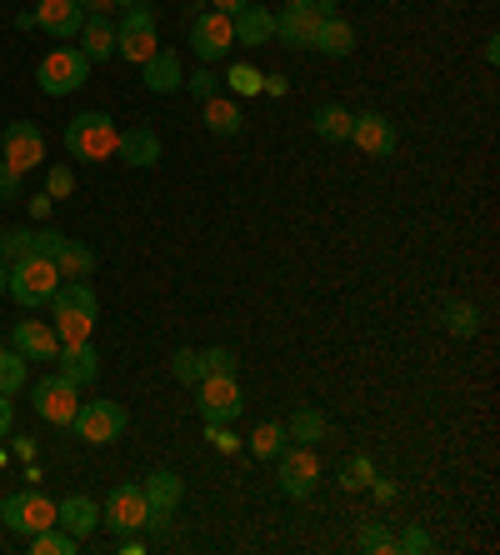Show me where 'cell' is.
<instances>
[{
	"label": "cell",
	"instance_id": "obj_37",
	"mask_svg": "<svg viewBox=\"0 0 500 555\" xmlns=\"http://www.w3.org/2000/svg\"><path fill=\"white\" fill-rule=\"evenodd\" d=\"M371 476H375L371 455H350V461L341 465V486H346V491H366V486H371Z\"/></svg>",
	"mask_w": 500,
	"mask_h": 555
},
{
	"label": "cell",
	"instance_id": "obj_19",
	"mask_svg": "<svg viewBox=\"0 0 500 555\" xmlns=\"http://www.w3.org/2000/svg\"><path fill=\"white\" fill-rule=\"evenodd\" d=\"M55 526L70 530L76 541H86L101 526V505L90 501V495H65V501H55Z\"/></svg>",
	"mask_w": 500,
	"mask_h": 555
},
{
	"label": "cell",
	"instance_id": "obj_36",
	"mask_svg": "<svg viewBox=\"0 0 500 555\" xmlns=\"http://www.w3.org/2000/svg\"><path fill=\"white\" fill-rule=\"evenodd\" d=\"M220 80L231 86V95H260V80H266V70H256L251 61H235Z\"/></svg>",
	"mask_w": 500,
	"mask_h": 555
},
{
	"label": "cell",
	"instance_id": "obj_30",
	"mask_svg": "<svg viewBox=\"0 0 500 555\" xmlns=\"http://www.w3.org/2000/svg\"><path fill=\"white\" fill-rule=\"evenodd\" d=\"M440 325H446L456 340H471L475 331H480V310H475L471 300H446V310H440Z\"/></svg>",
	"mask_w": 500,
	"mask_h": 555
},
{
	"label": "cell",
	"instance_id": "obj_23",
	"mask_svg": "<svg viewBox=\"0 0 500 555\" xmlns=\"http://www.w3.org/2000/svg\"><path fill=\"white\" fill-rule=\"evenodd\" d=\"M141 80H145V91H155V95H176L180 80H185V70H180V55L176 51H155L151 61L141 65Z\"/></svg>",
	"mask_w": 500,
	"mask_h": 555
},
{
	"label": "cell",
	"instance_id": "obj_5",
	"mask_svg": "<svg viewBox=\"0 0 500 555\" xmlns=\"http://www.w3.org/2000/svg\"><path fill=\"white\" fill-rule=\"evenodd\" d=\"M275 480H281V491L291 495V501H310L316 495V486H321V461H316V446H285L281 455H275Z\"/></svg>",
	"mask_w": 500,
	"mask_h": 555
},
{
	"label": "cell",
	"instance_id": "obj_26",
	"mask_svg": "<svg viewBox=\"0 0 500 555\" xmlns=\"http://www.w3.org/2000/svg\"><path fill=\"white\" fill-rule=\"evenodd\" d=\"M55 271H61V281H90V271H95V250L80 246V241H65V246L55 250Z\"/></svg>",
	"mask_w": 500,
	"mask_h": 555
},
{
	"label": "cell",
	"instance_id": "obj_38",
	"mask_svg": "<svg viewBox=\"0 0 500 555\" xmlns=\"http://www.w3.org/2000/svg\"><path fill=\"white\" fill-rule=\"evenodd\" d=\"M185 91L195 95V101H210V95H220V76L210 70V65H201V70H191V80H180Z\"/></svg>",
	"mask_w": 500,
	"mask_h": 555
},
{
	"label": "cell",
	"instance_id": "obj_2",
	"mask_svg": "<svg viewBox=\"0 0 500 555\" xmlns=\"http://www.w3.org/2000/svg\"><path fill=\"white\" fill-rule=\"evenodd\" d=\"M116 141H120V126L105 111H80L76 120H65V151H70V160L101 166V160L116 155Z\"/></svg>",
	"mask_w": 500,
	"mask_h": 555
},
{
	"label": "cell",
	"instance_id": "obj_35",
	"mask_svg": "<svg viewBox=\"0 0 500 555\" xmlns=\"http://www.w3.org/2000/svg\"><path fill=\"white\" fill-rule=\"evenodd\" d=\"M356 551L360 555H396V535H390V526H381V520H366L356 535Z\"/></svg>",
	"mask_w": 500,
	"mask_h": 555
},
{
	"label": "cell",
	"instance_id": "obj_28",
	"mask_svg": "<svg viewBox=\"0 0 500 555\" xmlns=\"http://www.w3.org/2000/svg\"><path fill=\"white\" fill-rule=\"evenodd\" d=\"M285 446H291V436H285L281 421H260V426L251 430V440H245V451L256 455V461H275Z\"/></svg>",
	"mask_w": 500,
	"mask_h": 555
},
{
	"label": "cell",
	"instance_id": "obj_33",
	"mask_svg": "<svg viewBox=\"0 0 500 555\" xmlns=\"http://www.w3.org/2000/svg\"><path fill=\"white\" fill-rule=\"evenodd\" d=\"M170 375H176L180 386H201V380H206V356H201V350H176V356H170Z\"/></svg>",
	"mask_w": 500,
	"mask_h": 555
},
{
	"label": "cell",
	"instance_id": "obj_47",
	"mask_svg": "<svg viewBox=\"0 0 500 555\" xmlns=\"http://www.w3.org/2000/svg\"><path fill=\"white\" fill-rule=\"evenodd\" d=\"M86 15H111V11H120V0H76Z\"/></svg>",
	"mask_w": 500,
	"mask_h": 555
},
{
	"label": "cell",
	"instance_id": "obj_55",
	"mask_svg": "<svg viewBox=\"0 0 500 555\" xmlns=\"http://www.w3.org/2000/svg\"><path fill=\"white\" fill-rule=\"evenodd\" d=\"M195 11H206V0H185V15H195Z\"/></svg>",
	"mask_w": 500,
	"mask_h": 555
},
{
	"label": "cell",
	"instance_id": "obj_40",
	"mask_svg": "<svg viewBox=\"0 0 500 555\" xmlns=\"http://www.w3.org/2000/svg\"><path fill=\"white\" fill-rule=\"evenodd\" d=\"M30 256V231L15 225V231H0V260H21Z\"/></svg>",
	"mask_w": 500,
	"mask_h": 555
},
{
	"label": "cell",
	"instance_id": "obj_9",
	"mask_svg": "<svg viewBox=\"0 0 500 555\" xmlns=\"http://www.w3.org/2000/svg\"><path fill=\"white\" fill-rule=\"evenodd\" d=\"M101 526H111V535H141L151 526V501L141 486H116L101 505Z\"/></svg>",
	"mask_w": 500,
	"mask_h": 555
},
{
	"label": "cell",
	"instance_id": "obj_15",
	"mask_svg": "<svg viewBox=\"0 0 500 555\" xmlns=\"http://www.w3.org/2000/svg\"><path fill=\"white\" fill-rule=\"evenodd\" d=\"M350 141H356V151L375 155V160H390L400 145L396 135V120L381 116V111H360V116H350Z\"/></svg>",
	"mask_w": 500,
	"mask_h": 555
},
{
	"label": "cell",
	"instance_id": "obj_45",
	"mask_svg": "<svg viewBox=\"0 0 500 555\" xmlns=\"http://www.w3.org/2000/svg\"><path fill=\"white\" fill-rule=\"evenodd\" d=\"M396 551H400V555H425V551H431V535H425L421 526H406V530L396 535Z\"/></svg>",
	"mask_w": 500,
	"mask_h": 555
},
{
	"label": "cell",
	"instance_id": "obj_3",
	"mask_svg": "<svg viewBox=\"0 0 500 555\" xmlns=\"http://www.w3.org/2000/svg\"><path fill=\"white\" fill-rule=\"evenodd\" d=\"M55 285H61V271H55L51 256H21V260H11L5 296H11L21 310H40V306H51Z\"/></svg>",
	"mask_w": 500,
	"mask_h": 555
},
{
	"label": "cell",
	"instance_id": "obj_43",
	"mask_svg": "<svg viewBox=\"0 0 500 555\" xmlns=\"http://www.w3.org/2000/svg\"><path fill=\"white\" fill-rule=\"evenodd\" d=\"M70 191H76V176H70V166H51V170H46V195H51V201H65Z\"/></svg>",
	"mask_w": 500,
	"mask_h": 555
},
{
	"label": "cell",
	"instance_id": "obj_6",
	"mask_svg": "<svg viewBox=\"0 0 500 555\" xmlns=\"http://www.w3.org/2000/svg\"><path fill=\"white\" fill-rule=\"evenodd\" d=\"M130 426V415L120 401H80L76 421H70V430H76L86 446H111V440H120Z\"/></svg>",
	"mask_w": 500,
	"mask_h": 555
},
{
	"label": "cell",
	"instance_id": "obj_41",
	"mask_svg": "<svg viewBox=\"0 0 500 555\" xmlns=\"http://www.w3.org/2000/svg\"><path fill=\"white\" fill-rule=\"evenodd\" d=\"M65 241H70V235L55 231V225H46V231H30V256H51L55 260V250H61Z\"/></svg>",
	"mask_w": 500,
	"mask_h": 555
},
{
	"label": "cell",
	"instance_id": "obj_1",
	"mask_svg": "<svg viewBox=\"0 0 500 555\" xmlns=\"http://www.w3.org/2000/svg\"><path fill=\"white\" fill-rule=\"evenodd\" d=\"M95 315H101V306H95V291H90L86 281H61L51 296V325L55 336H61V346H76V340H90V331H95Z\"/></svg>",
	"mask_w": 500,
	"mask_h": 555
},
{
	"label": "cell",
	"instance_id": "obj_11",
	"mask_svg": "<svg viewBox=\"0 0 500 555\" xmlns=\"http://www.w3.org/2000/svg\"><path fill=\"white\" fill-rule=\"evenodd\" d=\"M30 405H36L40 421H51V426H70L76 411H80V386L55 371V375H46V380L30 386Z\"/></svg>",
	"mask_w": 500,
	"mask_h": 555
},
{
	"label": "cell",
	"instance_id": "obj_52",
	"mask_svg": "<svg viewBox=\"0 0 500 555\" xmlns=\"http://www.w3.org/2000/svg\"><path fill=\"white\" fill-rule=\"evenodd\" d=\"M210 11H220V15H235V11H245V5H251V0H206Z\"/></svg>",
	"mask_w": 500,
	"mask_h": 555
},
{
	"label": "cell",
	"instance_id": "obj_29",
	"mask_svg": "<svg viewBox=\"0 0 500 555\" xmlns=\"http://www.w3.org/2000/svg\"><path fill=\"white\" fill-rule=\"evenodd\" d=\"M325 411H316V405H300V411L285 421V436L295 440V446H316V440H325Z\"/></svg>",
	"mask_w": 500,
	"mask_h": 555
},
{
	"label": "cell",
	"instance_id": "obj_10",
	"mask_svg": "<svg viewBox=\"0 0 500 555\" xmlns=\"http://www.w3.org/2000/svg\"><path fill=\"white\" fill-rule=\"evenodd\" d=\"M15 26L46 30V36H55V40H76L80 26H86V11H80L76 0H36V11H21Z\"/></svg>",
	"mask_w": 500,
	"mask_h": 555
},
{
	"label": "cell",
	"instance_id": "obj_17",
	"mask_svg": "<svg viewBox=\"0 0 500 555\" xmlns=\"http://www.w3.org/2000/svg\"><path fill=\"white\" fill-rule=\"evenodd\" d=\"M316 26H321V15L310 11V5H285V11L275 15V40H281V46H291V51H310Z\"/></svg>",
	"mask_w": 500,
	"mask_h": 555
},
{
	"label": "cell",
	"instance_id": "obj_44",
	"mask_svg": "<svg viewBox=\"0 0 500 555\" xmlns=\"http://www.w3.org/2000/svg\"><path fill=\"white\" fill-rule=\"evenodd\" d=\"M21 191H26V176H21L15 166H5V160H0V206L21 201Z\"/></svg>",
	"mask_w": 500,
	"mask_h": 555
},
{
	"label": "cell",
	"instance_id": "obj_32",
	"mask_svg": "<svg viewBox=\"0 0 500 555\" xmlns=\"http://www.w3.org/2000/svg\"><path fill=\"white\" fill-rule=\"evenodd\" d=\"M76 535L70 530H61V526H46V530H36L30 535V555H76Z\"/></svg>",
	"mask_w": 500,
	"mask_h": 555
},
{
	"label": "cell",
	"instance_id": "obj_27",
	"mask_svg": "<svg viewBox=\"0 0 500 555\" xmlns=\"http://www.w3.org/2000/svg\"><path fill=\"white\" fill-rule=\"evenodd\" d=\"M206 111V126H210V135H235V130L245 126V116H241V105L231 101V95H210V101H201Z\"/></svg>",
	"mask_w": 500,
	"mask_h": 555
},
{
	"label": "cell",
	"instance_id": "obj_54",
	"mask_svg": "<svg viewBox=\"0 0 500 555\" xmlns=\"http://www.w3.org/2000/svg\"><path fill=\"white\" fill-rule=\"evenodd\" d=\"M5 275H11V260H0V296H5Z\"/></svg>",
	"mask_w": 500,
	"mask_h": 555
},
{
	"label": "cell",
	"instance_id": "obj_56",
	"mask_svg": "<svg viewBox=\"0 0 500 555\" xmlns=\"http://www.w3.org/2000/svg\"><path fill=\"white\" fill-rule=\"evenodd\" d=\"M291 5H310V0H291Z\"/></svg>",
	"mask_w": 500,
	"mask_h": 555
},
{
	"label": "cell",
	"instance_id": "obj_16",
	"mask_svg": "<svg viewBox=\"0 0 500 555\" xmlns=\"http://www.w3.org/2000/svg\"><path fill=\"white\" fill-rule=\"evenodd\" d=\"M11 346L26 356V361H55V350H61V336H55L51 321H15L11 331Z\"/></svg>",
	"mask_w": 500,
	"mask_h": 555
},
{
	"label": "cell",
	"instance_id": "obj_12",
	"mask_svg": "<svg viewBox=\"0 0 500 555\" xmlns=\"http://www.w3.org/2000/svg\"><path fill=\"white\" fill-rule=\"evenodd\" d=\"M155 51H161V46H155V11L141 0V5H130V11L120 15V26H116V55H126L130 65H145Z\"/></svg>",
	"mask_w": 500,
	"mask_h": 555
},
{
	"label": "cell",
	"instance_id": "obj_51",
	"mask_svg": "<svg viewBox=\"0 0 500 555\" xmlns=\"http://www.w3.org/2000/svg\"><path fill=\"white\" fill-rule=\"evenodd\" d=\"M11 455H15V461H36V440H30V436H21V440H15V446H11Z\"/></svg>",
	"mask_w": 500,
	"mask_h": 555
},
{
	"label": "cell",
	"instance_id": "obj_42",
	"mask_svg": "<svg viewBox=\"0 0 500 555\" xmlns=\"http://www.w3.org/2000/svg\"><path fill=\"white\" fill-rule=\"evenodd\" d=\"M201 356H206V375H235L241 371L235 350H226V346H210V350H201Z\"/></svg>",
	"mask_w": 500,
	"mask_h": 555
},
{
	"label": "cell",
	"instance_id": "obj_21",
	"mask_svg": "<svg viewBox=\"0 0 500 555\" xmlns=\"http://www.w3.org/2000/svg\"><path fill=\"white\" fill-rule=\"evenodd\" d=\"M231 26H235V46H251V51L275 40V15H270L266 5H256V0H251L245 11L231 15Z\"/></svg>",
	"mask_w": 500,
	"mask_h": 555
},
{
	"label": "cell",
	"instance_id": "obj_50",
	"mask_svg": "<svg viewBox=\"0 0 500 555\" xmlns=\"http://www.w3.org/2000/svg\"><path fill=\"white\" fill-rule=\"evenodd\" d=\"M51 206H55L51 195H30V216L36 220H51Z\"/></svg>",
	"mask_w": 500,
	"mask_h": 555
},
{
	"label": "cell",
	"instance_id": "obj_14",
	"mask_svg": "<svg viewBox=\"0 0 500 555\" xmlns=\"http://www.w3.org/2000/svg\"><path fill=\"white\" fill-rule=\"evenodd\" d=\"M0 160L15 166L21 176L36 170V166H46V135H40V126H30V120H11L5 135H0Z\"/></svg>",
	"mask_w": 500,
	"mask_h": 555
},
{
	"label": "cell",
	"instance_id": "obj_46",
	"mask_svg": "<svg viewBox=\"0 0 500 555\" xmlns=\"http://www.w3.org/2000/svg\"><path fill=\"white\" fill-rule=\"evenodd\" d=\"M366 491H371L381 505H390V501H396V495H400V486H396V480H390V476H381V470H375V476H371V486H366Z\"/></svg>",
	"mask_w": 500,
	"mask_h": 555
},
{
	"label": "cell",
	"instance_id": "obj_4",
	"mask_svg": "<svg viewBox=\"0 0 500 555\" xmlns=\"http://www.w3.org/2000/svg\"><path fill=\"white\" fill-rule=\"evenodd\" d=\"M90 80V61H86V51H80L76 40H61L55 51H46L40 55V65H36V86L46 95H76L80 86Z\"/></svg>",
	"mask_w": 500,
	"mask_h": 555
},
{
	"label": "cell",
	"instance_id": "obj_20",
	"mask_svg": "<svg viewBox=\"0 0 500 555\" xmlns=\"http://www.w3.org/2000/svg\"><path fill=\"white\" fill-rule=\"evenodd\" d=\"M116 160H126V166H136V170L155 166V160H161V135H155L151 126H130V130H120Z\"/></svg>",
	"mask_w": 500,
	"mask_h": 555
},
{
	"label": "cell",
	"instance_id": "obj_13",
	"mask_svg": "<svg viewBox=\"0 0 500 555\" xmlns=\"http://www.w3.org/2000/svg\"><path fill=\"white\" fill-rule=\"evenodd\" d=\"M235 46V26H231V15H220V11H195L191 15V51L201 55V61H226Z\"/></svg>",
	"mask_w": 500,
	"mask_h": 555
},
{
	"label": "cell",
	"instance_id": "obj_53",
	"mask_svg": "<svg viewBox=\"0 0 500 555\" xmlns=\"http://www.w3.org/2000/svg\"><path fill=\"white\" fill-rule=\"evenodd\" d=\"M310 11L325 21V15H341V0H310Z\"/></svg>",
	"mask_w": 500,
	"mask_h": 555
},
{
	"label": "cell",
	"instance_id": "obj_34",
	"mask_svg": "<svg viewBox=\"0 0 500 555\" xmlns=\"http://www.w3.org/2000/svg\"><path fill=\"white\" fill-rule=\"evenodd\" d=\"M26 390V356L21 350H0V396H21Z\"/></svg>",
	"mask_w": 500,
	"mask_h": 555
},
{
	"label": "cell",
	"instance_id": "obj_31",
	"mask_svg": "<svg viewBox=\"0 0 500 555\" xmlns=\"http://www.w3.org/2000/svg\"><path fill=\"white\" fill-rule=\"evenodd\" d=\"M310 126H316L321 141H350V111L346 105H321V111L310 116Z\"/></svg>",
	"mask_w": 500,
	"mask_h": 555
},
{
	"label": "cell",
	"instance_id": "obj_57",
	"mask_svg": "<svg viewBox=\"0 0 500 555\" xmlns=\"http://www.w3.org/2000/svg\"><path fill=\"white\" fill-rule=\"evenodd\" d=\"M0 465H5V451H0Z\"/></svg>",
	"mask_w": 500,
	"mask_h": 555
},
{
	"label": "cell",
	"instance_id": "obj_7",
	"mask_svg": "<svg viewBox=\"0 0 500 555\" xmlns=\"http://www.w3.org/2000/svg\"><path fill=\"white\" fill-rule=\"evenodd\" d=\"M195 411H201V421L235 426L245 411V396H241V386H235V375H206V380L195 386Z\"/></svg>",
	"mask_w": 500,
	"mask_h": 555
},
{
	"label": "cell",
	"instance_id": "obj_24",
	"mask_svg": "<svg viewBox=\"0 0 500 555\" xmlns=\"http://www.w3.org/2000/svg\"><path fill=\"white\" fill-rule=\"evenodd\" d=\"M145 501H151V511H161V516H176V505L185 501V480L176 476V470H151V476L141 480Z\"/></svg>",
	"mask_w": 500,
	"mask_h": 555
},
{
	"label": "cell",
	"instance_id": "obj_39",
	"mask_svg": "<svg viewBox=\"0 0 500 555\" xmlns=\"http://www.w3.org/2000/svg\"><path fill=\"white\" fill-rule=\"evenodd\" d=\"M206 440H210V451H220V455H235L245 446V440L235 436V426H216V421H206Z\"/></svg>",
	"mask_w": 500,
	"mask_h": 555
},
{
	"label": "cell",
	"instance_id": "obj_49",
	"mask_svg": "<svg viewBox=\"0 0 500 555\" xmlns=\"http://www.w3.org/2000/svg\"><path fill=\"white\" fill-rule=\"evenodd\" d=\"M285 91H291V80H285V76H266V80H260V95H285Z\"/></svg>",
	"mask_w": 500,
	"mask_h": 555
},
{
	"label": "cell",
	"instance_id": "obj_22",
	"mask_svg": "<svg viewBox=\"0 0 500 555\" xmlns=\"http://www.w3.org/2000/svg\"><path fill=\"white\" fill-rule=\"evenodd\" d=\"M310 51L331 55V61H346V55L356 51V26H350V21H341V15H325L321 26H316V40H310Z\"/></svg>",
	"mask_w": 500,
	"mask_h": 555
},
{
	"label": "cell",
	"instance_id": "obj_8",
	"mask_svg": "<svg viewBox=\"0 0 500 555\" xmlns=\"http://www.w3.org/2000/svg\"><path fill=\"white\" fill-rule=\"evenodd\" d=\"M0 520H5V530H15V535H36V530H46V526H55V501L51 495H40L36 486L30 491H15V495H5L0 501Z\"/></svg>",
	"mask_w": 500,
	"mask_h": 555
},
{
	"label": "cell",
	"instance_id": "obj_18",
	"mask_svg": "<svg viewBox=\"0 0 500 555\" xmlns=\"http://www.w3.org/2000/svg\"><path fill=\"white\" fill-rule=\"evenodd\" d=\"M55 371L86 390V386H95V375H101V356H95V346H90V340H76V346L55 350Z\"/></svg>",
	"mask_w": 500,
	"mask_h": 555
},
{
	"label": "cell",
	"instance_id": "obj_25",
	"mask_svg": "<svg viewBox=\"0 0 500 555\" xmlns=\"http://www.w3.org/2000/svg\"><path fill=\"white\" fill-rule=\"evenodd\" d=\"M80 51L86 61H111L116 55V26H111V15H86V26H80Z\"/></svg>",
	"mask_w": 500,
	"mask_h": 555
},
{
	"label": "cell",
	"instance_id": "obj_48",
	"mask_svg": "<svg viewBox=\"0 0 500 555\" xmlns=\"http://www.w3.org/2000/svg\"><path fill=\"white\" fill-rule=\"evenodd\" d=\"M11 426H15V405H11V396H0V440L11 436Z\"/></svg>",
	"mask_w": 500,
	"mask_h": 555
}]
</instances>
